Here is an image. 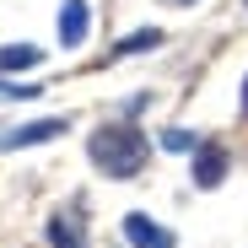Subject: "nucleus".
Returning a JSON list of instances; mask_svg holds the SVG:
<instances>
[{"label": "nucleus", "mask_w": 248, "mask_h": 248, "mask_svg": "<svg viewBox=\"0 0 248 248\" xmlns=\"http://www.w3.org/2000/svg\"><path fill=\"white\" fill-rule=\"evenodd\" d=\"M65 130H70V119H32V124L6 130L0 146H6V151H27V146H44V140H54V135H65Z\"/></svg>", "instance_id": "nucleus-3"}, {"label": "nucleus", "mask_w": 248, "mask_h": 248, "mask_svg": "<svg viewBox=\"0 0 248 248\" xmlns=\"http://www.w3.org/2000/svg\"><path fill=\"white\" fill-rule=\"evenodd\" d=\"M54 27H60V49H81L87 44V27H92V6L87 0H65Z\"/></svg>", "instance_id": "nucleus-4"}, {"label": "nucleus", "mask_w": 248, "mask_h": 248, "mask_svg": "<svg viewBox=\"0 0 248 248\" xmlns=\"http://www.w3.org/2000/svg\"><path fill=\"white\" fill-rule=\"evenodd\" d=\"M156 44H162V27H146V32H130L113 54H146V49H156Z\"/></svg>", "instance_id": "nucleus-8"}, {"label": "nucleus", "mask_w": 248, "mask_h": 248, "mask_svg": "<svg viewBox=\"0 0 248 248\" xmlns=\"http://www.w3.org/2000/svg\"><path fill=\"white\" fill-rule=\"evenodd\" d=\"M49 243H54V248H87V227H81V216H76V211L54 216V221H49Z\"/></svg>", "instance_id": "nucleus-6"}, {"label": "nucleus", "mask_w": 248, "mask_h": 248, "mask_svg": "<svg viewBox=\"0 0 248 248\" xmlns=\"http://www.w3.org/2000/svg\"><path fill=\"white\" fill-rule=\"evenodd\" d=\"M221 178H227V151L221 146H194V184L216 189Z\"/></svg>", "instance_id": "nucleus-5"}, {"label": "nucleus", "mask_w": 248, "mask_h": 248, "mask_svg": "<svg viewBox=\"0 0 248 248\" xmlns=\"http://www.w3.org/2000/svg\"><path fill=\"white\" fill-rule=\"evenodd\" d=\"M38 60H44V49H32V44H6V49H0V76H11V70H32Z\"/></svg>", "instance_id": "nucleus-7"}, {"label": "nucleus", "mask_w": 248, "mask_h": 248, "mask_svg": "<svg viewBox=\"0 0 248 248\" xmlns=\"http://www.w3.org/2000/svg\"><path fill=\"white\" fill-rule=\"evenodd\" d=\"M124 243H130V248H178V237L162 227L156 216H146V211L124 216Z\"/></svg>", "instance_id": "nucleus-2"}, {"label": "nucleus", "mask_w": 248, "mask_h": 248, "mask_svg": "<svg viewBox=\"0 0 248 248\" xmlns=\"http://www.w3.org/2000/svg\"><path fill=\"white\" fill-rule=\"evenodd\" d=\"M162 146H168V151H194L200 135H194V130H162Z\"/></svg>", "instance_id": "nucleus-10"}, {"label": "nucleus", "mask_w": 248, "mask_h": 248, "mask_svg": "<svg viewBox=\"0 0 248 248\" xmlns=\"http://www.w3.org/2000/svg\"><path fill=\"white\" fill-rule=\"evenodd\" d=\"M92 162L103 168V178H119V184H130L140 168H146V156H151V140L135 130V124H103V130L87 140Z\"/></svg>", "instance_id": "nucleus-1"}, {"label": "nucleus", "mask_w": 248, "mask_h": 248, "mask_svg": "<svg viewBox=\"0 0 248 248\" xmlns=\"http://www.w3.org/2000/svg\"><path fill=\"white\" fill-rule=\"evenodd\" d=\"M243 6H248V0H243Z\"/></svg>", "instance_id": "nucleus-13"}, {"label": "nucleus", "mask_w": 248, "mask_h": 248, "mask_svg": "<svg viewBox=\"0 0 248 248\" xmlns=\"http://www.w3.org/2000/svg\"><path fill=\"white\" fill-rule=\"evenodd\" d=\"M38 92H44V87H32V81H11V76H0V97H6V103H16V97L32 103Z\"/></svg>", "instance_id": "nucleus-9"}, {"label": "nucleus", "mask_w": 248, "mask_h": 248, "mask_svg": "<svg viewBox=\"0 0 248 248\" xmlns=\"http://www.w3.org/2000/svg\"><path fill=\"white\" fill-rule=\"evenodd\" d=\"M243 113H248V76H243Z\"/></svg>", "instance_id": "nucleus-11"}, {"label": "nucleus", "mask_w": 248, "mask_h": 248, "mask_svg": "<svg viewBox=\"0 0 248 248\" xmlns=\"http://www.w3.org/2000/svg\"><path fill=\"white\" fill-rule=\"evenodd\" d=\"M168 6H184V0H168Z\"/></svg>", "instance_id": "nucleus-12"}]
</instances>
